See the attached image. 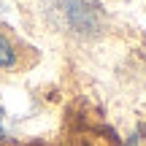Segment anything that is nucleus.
<instances>
[{
  "label": "nucleus",
  "instance_id": "nucleus-1",
  "mask_svg": "<svg viewBox=\"0 0 146 146\" xmlns=\"http://www.w3.org/2000/svg\"><path fill=\"white\" fill-rule=\"evenodd\" d=\"M46 14L57 27L78 38H92L106 27V14L98 0H46Z\"/></svg>",
  "mask_w": 146,
  "mask_h": 146
},
{
  "label": "nucleus",
  "instance_id": "nucleus-2",
  "mask_svg": "<svg viewBox=\"0 0 146 146\" xmlns=\"http://www.w3.org/2000/svg\"><path fill=\"white\" fill-rule=\"evenodd\" d=\"M14 62H16V52L8 43V38L0 33V68H11Z\"/></svg>",
  "mask_w": 146,
  "mask_h": 146
}]
</instances>
